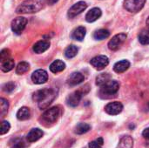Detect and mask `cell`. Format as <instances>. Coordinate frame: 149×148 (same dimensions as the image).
I'll list each match as a JSON object with an SVG mask.
<instances>
[{
    "mask_svg": "<svg viewBox=\"0 0 149 148\" xmlns=\"http://www.w3.org/2000/svg\"><path fill=\"white\" fill-rule=\"evenodd\" d=\"M58 0H46L47 3L50 4V5H53L54 3H56Z\"/></svg>",
    "mask_w": 149,
    "mask_h": 148,
    "instance_id": "obj_36",
    "label": "cell"
},
{
    "mask_svg": "<svg viewBox=\"0 0 149 148\" xmlns=\"http://www.w3.org/2000/svg\"><path fill=\"white\" fill-rule=\"evenodd\" d=\"M10 148H25V145L23 141L21 140H17L14 142V144L11 146Z\"/></svg>",
    "mask_w": 149,
    "mask_h": 148,
    "instance_id": "obj_34",
    "label": "cell"
},
{
    "mask_svg": "<svg viewBox=\"0 0 149 148\" xmlns=\"http://www.w3.org/2000/svg\"><path fill=\"white\" fill-rule=\"evenodd\" d=\"M90 129H91L90 125H88L86 123H79L75 127V133H77V134H84V133H87Z\"/></svg>",
    "mask_w": 149,
    "mask_h": 148,
    "instance_id": "obj_26",
    "label": "cell"
},
{
    "mask_svg": "<svg viewBox=\"0 0 149 148\" xmlns=\"http://www.w3.org/2000/svg\"><path fill=\"white\" fill-rule=\"evenodd\" d=\"M147 24H148V26L149 27V17H148V18L147 19Z\"/></svg>",
    "mask_w": 149,
    "mask_h": 148,
    "instance_id": "obj_37",
    "label": "cell"
},
{
    "mask_svg": "<svg viewBox=\"0 0 149 148\" xmlns=\"http://www.w3.org/2000/svg\"><path fill=\"white\" fill-rule=\"evenodd\" d=\"M86 30L85 27L83 26H79L78 27L77 29H75L72 34V38L75 40H78V41H82L84 38H85V36H86Z\"/></svg>",
    "mask_w": 149,
    "mask_h": 148,
    "instance_id": "obj_20",
    "label": "cell"
},
{
    "mask_svg": "<svg viewBox=\"0 0 149 148\" xmlns=\"http://www.w3.org/2000/svg\"><path fill=\"white\" fill-rule=\"evenodd\" d=\"M10 50H8V49H3V50H2V51H1V53H0L1 62L6 60V59H8V58H10Z\"/></svg>",
    "mask_w": 149,
    "mask_h": 148,
    "instance_id": "obj_33",
    "label": "cell"
},
{
    "mask_svg": "<svg viewBox=\"0 0 149 148\" xmlns=\"http://www.w3.org/2000/svg\"><path fill=\"white\" fill-rule=\"evenodd\" d=\"M31 79L33 81V83L40 85V84H44L47 81L48 79V74L47 72L42 69L37 70L35 71L32 75H31Z\"/></svg>",
    "mask_w": 149,
    "mask_h": 148,
    "instance_id": "obj_11",
    "label": "cell"
},
{
    "mask_svg": "<svg viewBox=\"0 0 149 148\" xmlns=\"http://www.w3.org/2000/svg\"><path fill=\"white\" fill-rule=\"evenodd\" d=\"M147 0H124V7L130 12H138L145 5Z\"/></svg>",
    "mask_w": 149,
    "mask_h": 148,
    "instance_id": "obj_5",
    "label": "cell"
},
{
    "mask_svg": "<svg viewBox=\"0 0 149 148\" xmlns=\"http://www.w3.org/2000/svg\"><path fill=\"white\" fill-rule=\"evenodd\" d=\"M87 7V4L84 1H79L73 4L68 10V17L70 18H73L74 17L79 15L81 12H83Z\"/></svg>",
    "mask_w": 149,
    "mask_h": 148,
    "instance_id": "obj_9",
    "label": "cell"
},
{
    "mask_svg": "<svg viewBox=\"0 0 149 148\" xmlns=\"http://www.w3.org/2000/svg\"><path fill=\"white\" fill-rule=\"evenodd\" d=\"M50 47V42L46 40H40L38 41L34 45H33V51L37 54H40L47 51Z\"/></svg>",
    "mask_w": 149,
    "mask_h": 148,
    "instance_id": "obj_14",
    "label": "cell"
},
{
    "mask_svg": "<svg viewBox=\"0 0 149 148\" xmlns=\"http://www.w3.org/2000/svg\"><path fill=\"white\" fill-rule=\"evenodd\" d=\"M46 0H25L17 8V13L30 14L39 11L45 5Z\"/></svg>",
    "mask_w": 149,
    "mask_h": 148,
    "instance_id": "obj_2",
    "label": "cell"
},
{
    "mask_svg": "<svg viewBox=\"0 0 149 148\" xmlns=\"http://www.w3.org/2000/svg\"><path fill=\"white\" fill-rule=\"evenodd\" d=\"M83 92H81V90H79V91H76L74 92H72V94H70L67 99H66V103L69 106H72V107H75L77 106L80 100H81V98L83 96Z\"/></svg>",
    "mask_w": 149,
    "mask_h": 148,
    "instance_id": "obj_12",
    "label": "cell"
},
{
    "mask_svg": "<svg viewBox=\"0 0 149 148\" xmlns=\"http://www.w3.org/2000/svg\"><path fill=\"white\" fill-rule=\"evenodd\" d=\"M142 135H143V137H144L145 139H147V140H149V127L148 128H146V129L143 131Z\"/></svg>",
    "mask_w": 149,
    "mask_h": 148,
    "instance_id": "obj_35",
    "label": "cell"
},
{
    "mask_svg": "<svg viewBox=\"0 0 149 148\" xmlns=\"http://www.w3.org/2000/svg\"><path fill=\"white\" fill-rule=\"evenodd\" d=\"M103 145H104L103 138L100 137L89 143V148H102Z\"/></svg>",
    "mask_w": 149,
    "mask_h": 148,
    "instance_id": "obj_30",
    "label": "cell"
},
{
    "mask_svg": "<svg viewBox=\"0 0 149 148\" xmlns=\"http://www.w3.org/2000/svg\"><path fill=\"white\" fill-rule=\"evenodd\" d=\"M33 100L38 102L40 109L47 108L56 98V92L53 89H41L33 93Z\"/></svg>",
    "mask_w": 149,
    "mask_h": 148,
    "instance_id": "obj_1",
    "label": "cell"
},
{
    "mask_svg": "<svg viewBox=\"0 0 149 148\" xmlns=\"http://www.w3.org/2000/svg\"><path fill=\"white\" fill-rule=\"evenodd\" d=\"M139 41L141 44H149V29L142 30L139 34Z\"/></svg>",
    "mask_w": 149,
    "mask_h": 148,
    "instance_id": "obj_25",
    "label": "cell"
},
{
    "mask_svg": "<svg viewBox=\"0 0 149 148\" xmlns=\"http://www.w3.org/2000/svg\"><path fill=\"white\" fill-rule=\"evenodd\" d=\"M15 86H16V85L13 82H8L3 85V91H4L5 92H11L15 89Z\"/></svg>",
    "mask_w": 149,
    "mask_h": 148,
    "instance_id": "obj_32",
    "label": "cell"
},
{
    "mask_svg": "<svg viewBox=\"0 0 149 148\" xmlns=\"http://www.w3.org/2000/svg\"><path fill=\"white\" fill-rule=\"evenodd\" d=\"M60 116V109L58 106H54L44 113L42 119L46 123H54L58 120Z\"/></svg>",
    "mask_w": 149,
    "mask_h": 148,
    "instance_id": "obj_4",
    "label": "cell"
},
{
    "mask_svg": "<svg viewBox=\"0 0 149 148\" xmlns=\"http://www.w3.org/2000/svg\"><path fill=\"white\" fill-rule=\"evenodd\" d=\"M134 147V140L131 136H124L120 139L116 148H133Z\"/></svg>",
    "mask_w": 149,
    "mask_h": 148,
    "instance_id": "obj_17",
    "label": "cell"
},
{
    "mask_svg": "<svg viewBox=\"0 0 149 148\" xmlns=\"http://www.w3.org/2000/svg\"><path fill=\"white\" fill-rule=\"evenodd\" d=\"M10 128V125L8 121H3L1 123V130H0V133L1 135H3L5 133H7L9 132Z\"/></svg>",
    "mask_w": 149,
    "mask_h": 148,
    "instance_id": "obj_31",
    "label": "cell"
},
{
    "mask_svg": "<svg viewBox=\"0 0 149 148\" xmlns=\"http://www.w3.org/2000/svg\"><path fill=\"white\" fill-rule=\"evenodd\" d=\"M123 110V105L119 101H114L107 104L105 107V111L107 113L110 115H118Z\"/></svg>",
    "mask_w": 149,
    "mask_h": 148,
    "instance_id": "obj_10",
    "label": "cell"
},
{
    "mask_svg": "<svg viewBox=\"0 0 149 148\" xmlns=\"http://www.w3.org/2000/svg\"><path fill=\"white\" fill-rule=\"evenodd\" d=\"M31 112L28 107H21L17 113V118L19 120H26L30 118Z\"/></svg>",
    "mask_w": 149,
    "mask_h": 148,
    "instance_id": "obj_21",
    "label": "cell"
},
{
    "mask_svg": "<svg viewBox=\"0 0 149 148\" xmlns=\"http://www.w3.org/2000/svg\"><path fill=\"white\" fill-rule=\"evenodd\" d=\"M91 65L97 70L100 71L102 69H104L106 66L108 65L109 64V59L107 56L104 55H100L97 56L93 58H92V60L90 61Z\"/></svg>",
    "mask_w": 149,
    "mask_h": 148,
    "instance_id": "obj_8",
    "label": "cell"
},
{
    "mask_svg": "<svg viewBox=\"0 0 149 148\" xmlns=\"http://www.w3.org/2000/svg\"><path fill=\"white\" fill-rule=\"evenodd\" d=\"M43 134H44L43 131L40 130L39 128H33L28 133L26 139L29 142H35L39 139H41Z\"/></svg>",
    "mask_w": 149,
    "mask_h": 148,
    "instance_id": "obj_16",
    "label": "cell"
},
{
    "mask_svg": "<svg viewBox=\"0 0 149 148\" xmlns=\"http://www.w3.org/2000/svg\"><path fill=\"white\" fill-rule=\"evenodd\" d=\"M78 51H79L78 47L75 46V45H73V44H72V45H69V46L65 49V57H66L67 58H74V57L77 55Z\"/></svg>",
    "mask_w": 149,
    "mask_h": 148,
    "instance_id": "obj_27",
    "label": "cell"
},
{
    "mask_svg": "<svg viewBox=\"0 0 149 148\" xmlns=\"http://www.w3.org/2000/svg\"><path fill=\"white\" fill-rule=\"evenodd\" d=\"M85 79V77L82 73L80 72H72L68 79H67V83L70 85H77L80 83H82Z\"/></svg>",
    "mask_w": 149,
    "mask_h": 148,
    "instance_id": "obj_15",
    "label": "cell"
},
{
    "mask_svg": "<svg viewBox=\"0 0 149 148\" xmlns=\"http://www.w3.org/2000/svg\"><path fill=\"white\" fill-rule=\"evenodd\" d=\"M109 36H110V32H109L108 30H106V29L98 30V31H96L93 33V38L96 39V40H103V39H106Z\"/></svg>",
    "mask_w": 149,
    "mask_h": 148,
    "instance_id": "obj_23",
    "label": "cell"
},
{
    "mask_svg": "<svg viewBox=\"0 0 149 148\" xmlns=\"http://www.w3.org/2000/svg\"><path fill=\"white\" fill-rule=\"evenodd\" d=\"M126 39H127V34L125 33L117 34L109 41L108 48L112 51H116L121 46V44L125 42Z\"/></svg>",
    "mask_w": 149,
    "mask_h": 148,
    "instance_id": "obj_7",
    "label": "cell"
},
{
    "mask_svg": "<svg viewBox=\"0 0 149 148\" xmlns=\"http://www.w3.org/2000/svg\"><path fill=\"white\" fill-rule=\"evenodd\" d=\"M29 69H30V65L27 62H20L16 68V72L17 74H24L26 72H28Z\"/></svg>",
    "mask_w": 149,
    "mask_h": 148,
    "instance_id": "obj_28",
    "label": "cell"
},
{
    "mask_svg": "<svg viewBox=\"0 0 149 148\" xmlns=\"http://www.w3.org/2000/svg\"><path fill=\"white\" fill-rule=\"evenodd\" d=\"M8 107H9V103L8 101L3 99V98H1L0 99V111H1V116L3 117L4 114L7 113L8 111Z\"/></svg>",
    "mask_w": 149,
    "mask_h": 148,
    "instance_id": "obj_29",
    "label": "cell"
},
{
    "mask_svg": "<svg viewBox=\"0 0 149 148\" xmlns=\"http://www.w3.org/2000/svg\"><path fill=\"white\" fill-rule=\"evenodd\" d=\"M120 89V83L116 80H110L104 85L100 86V94L104 98H109L115 95Z\"/></svg>",
    "mask_w": 149,
    "mask_h": 148,
    "instance_id": "obj_3",
    "label": "cell"
},
{
    "mask_svg": "<svg viewBox=\"0 0 149 148\" xmlns=\"http://www.w3.org/2000/svg\"><path fill=\"white\" fill-rule=\"evenodd\" d=\"M15 66V62L12 58H8L3 62H1V70L3 72H7L11 71Z\"/></svg>",
    "mask_w": 149,
    "mask_h": 148,
    "instance_id": "obj_22",
    "label": "cell"
},
{
    "mask_svg": "<svg viewBox=\"0 0 149 148\" xmlns=\"http://www.w3.org/2000/svg\"><path fill=\"white\" fill-rule=\"evenodd\" d=\"M102 15V11L100 8H93L91 9L86 15V20L89 23L94 22L99 19Z\"/></svg>",
    "mask_w": 149,
    "mask_h": 148,
    "instance_id": "obj_13",
    "label": "cell"
},
{
    "mask_svg": "<svg viewBox=\"0 0 149 148\" xmlns=\"http://www.w3.org/2000/svg\"><path fill=\"white\" fill-rule=\"evenodd\" d=\"M65 68V64L63 61L59 60V59L53 61V62L51 64V65H50V70H51V72H53V73L60 72L64 71Z\"/></svg>",
    "mask_w": 149,
    "mask_h": 148,
    "instance_id": "obj_19",
    "label": "cell"
},
{
    "mask_svg": "<svg viewBox=\"0 0 149 148\" xmlns=\"http://www.w3.org/2000/svg\"><path fill=\"white\" fill-rule=\"evenodd\" d=\"M111 80V76L108 73H101L96 78V85L99 86H102Z\"/></svg>",
    "mask_w": 149,
    "mask_h": 148,
    "instance_id": "obj_24",
    "label": "cell"
},
{
    "mask_svg": "<svg viewBox=\"0 0 149 148\" xmlns=\"http://www.w3.org/2000/svg\"><path fill=\"white\" fill-rule=\"evenodd\" d=\"M27 24V19L24 17H17L11 22V30L15 34H21Z\"/></svg>",
    "mask_w": 149,
    "mask_h": 148,
    "instance_id": "obj_6",
    "label": "cell"
},
{
    "mask_svg": "<svg viewBox=\"0 0 149 148\" xmlns=\"http://www.w3.org/2000/svg\"><path fill=\"white\" fill-rule=\"evenodd\" d=\"M130 67V63L127 60H121L117 62L114 66H113V70L115 72L117 73H122L124 72H126L128 68Z\"/></svg>",
    "mask_w": 149,
    "mask_h": 148,
    "instance_id": "obj_18",
    "label": "cell"
}]
</instances>
